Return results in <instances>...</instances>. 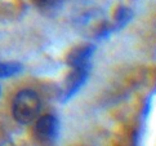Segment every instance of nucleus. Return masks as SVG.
Wrapping results in <instances>:
<instances>
[{
	"label": "nucleus",
	"mask_w": 156,
	"mask_h": 146,
	"mask_svg": "<svg viewBox=\"0 0 156 146\" xmlns=\"http://www.w3.org/2000/svg\"><path fill=\"white\" fill-rule=\"evenodd\" d=\"M41 109L37 93L32 89H22L13 98L12 114L20 124H30L34 122Z\"/></svg>",
	"instance_id": "f257e3e1"
},
{
	"label": "nucleus",
	"mask_w": 156,
	"mask_h": 146,
	"mask_svg": "<svg viewBox=\"0 0 156 146\" xmlns=\"http://www.w3.org/2000/svg\"><path fill=\"white\" fill-rule=\"evenodd\" d=\"M90 75V69L89 67H79V69H71L67 76L63 80V86L61 89L59 101L62 104L69 102L71 98H74L80 89L85 86L87 80Z\"/></svg>",
	"instance_id": "f03ea898"
},
{
	"label": "nucleus",
	"mask_w": 156,
	"mask_h": 146,
	"mask_svg": "<svg viewBox=\"0 0 156 146\" xmlns=\"http://www.w3.org/2000/svg\"><path fill=\"white\" fill-rule=\"evenodd\" d=\"M34 133L36 140L43 145H52L59 136V120L53 114L40 116L35 123Z\"/></svg>",
	"instance_id": "7ed1b4c3"
},
{
	"label": "nucleus",
	"mask_w": 156,
	"mask_h": 146,
	"mask_svg": "<svg viewBox=\"0 0 156 146\" xmlns=\"http://www.w3.org/2000/svg\"><path fill=\"white\" fill-rule=\"evenodd\" d=\"M96 44L84 43L76 46L67 53L66 62L71 69H79V67H89L92 66V58L96 52Z\"/></svg>",
	"instance_id": "20e7f679"
},
{
	"label": "nucleus",
	"mask_w": 156,
	"mask_h": 146,
	"mask_svg": "<svg viewBox=\"0 0 156 146\" xmlns=\"http://www.w3.org/2000/svg\"><path fill=\"white\" fill-rule=\"evenodd\" d=\"M132 18H133V10L130 8L124 7V5L119 7L114 14L112 21H110L111 27H112V32L122 30L132 21Z\"/></svg>",
	"instance_id": "39448f33"
},
{
	"label": "nucleus",
	"mask_w": 156,
	"mask_h": 146,
	"mask_svg": "<svg viewBox=\"0 0 156 146\" xmlns=\"http://www.w3.org/2000/svg\"><path fill=\"white\" fill-rule=\"evenodd\" d=\"M23 70V66L16 61H0V79L5 78H12L14 75H18Z\"/></svg>",
	"instance_id": "423d86ee"
},
{
	"label": "nucleus",
	"mask_w": 156,
	"mask_h": 146,
	"mask_svg": "<svg viewBox=\"0 0 156 146\" xmlns=\"http://www.w3.org/2000/svg\"><path fill=\"white\" fill-rule=\"evenodd\" d=\"M32 3H34L36 8L43 10V12L49 13V12H54L59 7L61 0H32Z\"/></svg>",
	"instance_id": "0eeeda50"
},
{
	"label": "nucleus",
	"mask_w": 156,
	"mask_h": 146,
	"mask_svg": "<svg viewBox=\"0 0 156 146\" xmlns=\"http://www.w3.org/2000/svg\"><path fill=\"white\" fill-rule=\"evenodd\" d=\"M0 94H2V88H0Z\"/></svg>",
	"instance_id": "6e6552de"
}]
</instances>
